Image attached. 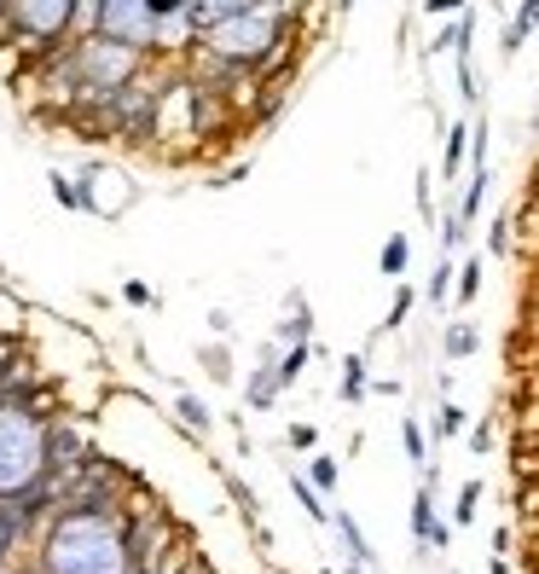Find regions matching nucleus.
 Wrapping results in <instances>:
<instances>
[{"mask_svg":"<svg viewBox=\"0 0 539 574\" xmlns=\"http://www.w3.org/2000/svg\"><path fill=\"white\" fill-rule=\"evenodd\" d=\"M41 574H139L134 569V522L111 505H58L35 534Z\"/></svg>","mask_w":539,"mask_h":574,"instance_id":"f257e3e1","label":"nucleus"},{"mask_svg":"<svg viewBox=\"0 0 539 574\" xmlns=\"http://www.w3.org/2000/svg\"><path fill=\"white\" fill-rule=\"evenodd\" d=\"M198 12V53L226 70H256L267 65L296 24V7H256V0H210Z\"/></svg>","mask_w":539,"mask_h":574,"instance_id":"f03ea898","label":"nucleus"},{"mask_svg":"<svg viewBox=\"0 0 539 574\" xmlns=\"http://www.w3.org/2000/svg\"><path fill=\"white\" fill-rule=\"evenodd\" d=\"M53 482V413L35 401V389L0 395V505L30 499Z\"/></svg>","mask_w":539,"mask_h":574,"instance_id":"7ed1b4c3","label":"nucleus"},{"mask_svg":"<svg viewBox=\"0 0 539 574\" xmlns=\"http://www.w3.org/2000/svg\"><path fill=\"white\" fill-rule=\"evenodd\" d=\"M76 0H12L0 7V24H7V41L30 53H58L76 35Z\"/></svg>","mask_w":539,"mask_h":574,"instance_id":"20e7f679","label":"nucleus"},{"mask_svg":"<svg viewBox=\"0 0 539 574\" xmlns=\"http://www.w3.org/2000/svg\"><path fill=\"white\" fill-rule=\"evenodd\" d=\"M198 47V12L192 7H157V41H151V53L162 58H175V53H192Z\"/></svg>","mask_w":539,"mask_h":574,"instance_id":"39448f33","label":"nucleus"},{"mask_svg":"<svg viewBox=\"0 0 539 574\" xmlns=\"http://www.w3.org/2000/svg\"><path fill=\"white\" fill-rule=\"evenodd\" d=\"M412 540H418L424 551H447L452 545V528L435 517V487L418 482V494H412Z\"/></svg>","mask_w":539,"mask_h":574,"instance_id":"423d86ee","label":"nucleus"},{"mask_svg":"<svg viewBox=\"0 0 539 574\" xmlns=\"http://www.w3.org/2000/svg\"><path fill=\"white\" fill-rule=\"evenodd\" d=\"M279 354H284L279 342H261V365L250 372V383H244V401H250V413H273V401L284 395V389H279V372H273Z\"/></svg>","mask_w":539,"mask_h":574,"instance_id":"0eeeda50","label":"nucleus"},{"mask_svg":"<svg viewBox=\"0 0 539 574\" xmlns=\"http://www.w3.org/2000/svg\"><path fill=\"white\" fill-rule=\"evenodd\" d=\"M290 314L279 319V331H273V342H284V348H302V342H314V307H307V296L302 291H290Z\"/></svg>","mask_w":539,"mask_h":574,"instance_id":"6e6552de","label":"nucleus"},{"mask_svg":"<svg viewBox=\"0 0 539 574\" xmlns=\"http://www.w3.org/2000/svg\"><path fill=\"white\" fill-rule=\"evenodd\" d=\"M330 528H337V534H343V545H348V569H378V551H371V540L360 534V522L355 517H348V510L337 505V510H330Z\"/></svg>","mask_w":539,"mask_h":574,"instance_id":"1a4fd4ad","label":"nucleus"},{"mask_svg":"<svg viewBox=\"0 0 539 574\" xmlns=\"http://www.w3.org/2000/svg\"><path fill=\"white\" fill-rule=\"evenodd\" d=\"M226 494H233V505H238L244 528H250V534H256V545H273V534H267V528H261V499H256V487L244 482V476H233V470H226Z\"/></svg>","mask_w":539,"mask_h":574,"instance_id":"9d476101","label":"nucleus"},{"mask_svg":"<svg viewBox=\"0 0 539 574\" xmlns=\"http://www.w3.org/2000/svg\"><path fill=\"white\" fill-rule=\"evenodd\" d=\"M464 162H470V122H447V151H441V180L447 187H459V175H464Z\"/></svg>","mask_w":539,"mask_h":574,"instance_id":"9b49d317","label":"nucleus"},{"mask_svg":"<svg viewBox=\"0 0 539 574\" xmlns=\"http://www.w3.org/2000/svg\"><path fill=\"white\" fill-rule=\"evenodd\" d=\"M175 418L186 424V436H198V441H210V429H215V413L192 395V389H175Z\"/></svg>","mask_w":539,"mask_h":574,"instance_id":"f8f14e48","label":"nucleus"},{"mask_svg":"<svg viewBox=\"0 0 539 574\" xmlns=\"http://www.w3.org/2000/svg\"><path fill=\"white\" fill-rule=\"evenodd\" d=\"M406 268H412V238L406 233H389L383 238V256H378V273L395 279V284H406Z\"/></svg>","mask_w":539,"mask_h":574,"instance_id":"ddd939ff","label":"nucleus"},{"mask_svg":"<svg viewBox=\"0 0 539 574\" xmlns=\"http://www.w3.org/2000/svg\"><path fill=\"white\" fill-rule=\"evenodd\" d=\"M307 487H314L319 499H337V487H343V464L330 459V453H314V459H307Z\"/></svg>","mask_w":539,"mask_h":574,"instance_id":"4468645a","label":"nucleus"},{"mask_svg":"<svg viewBox=\"0 0 539 574\" xmlns=\"http://www.w3.org/2000/svg\"><path fill=\"white\" fill-rule=\"evenodd\" d=\"M401 447H406V459H412V470H418V482L429 476V470H435V459H429V447H424V424L418 418H401Z\"/></svg>","mask_w":539,"mask_h":574,"instance_id":"2eb2a0df","label":"nucleus"},{"mask_svg":"<svg viewBox=\"0 0 539 574\" xmlns=\"http://www.w3.org/2000/svg\"><path fill=\"white\" fill-rule=\"evenodd\" d=\"M366 389H371V378H366V354H343V406H360L366 401Z\"/></svg>","mask_w":539,"mask_h":574,"instance_id":"dca6fc26","label":"nucleus"},{"mask_svg":"<svg viewBox=\"0 0 539 574\" xmlns=\"http://www.w3.org/2000/svg\"><path fill=\"white\" fill-rule=\"evenodd\" d=\"M441 348H447V360H470L475 348H482V331H475L470 319H452L447 337H441Z\"/></svg>","mask_w":539,"mask_h":574,"instance_id":"f3484780","label":"nucleus"},{"mask_svg":"<svg viewBox=\"0 0 539 574\" xmlns=\"http://www.w3.org/2000/svg\"><path fill=\"white\" fill-rule=\"evenodd\" d=\"M290 494H296V505H302V517H307V522L330 528V505L314 494V487H307V476H296V470H290Z\"/></svg>","mask_w":539,"mask_h":574,"instance_id":"a211bd4d","label":"nucleus"},{"mask_svg":"<svg viewBox=\"0 0 539 574\" xmlns=\"http://www.w3.org/2000/svg\"><path fill=\"white\" fill-rule=\"evenodd\" d=\"M307 360H314V342L284 348V354H279V365H273V372H279V389H296V383H302V372H307Z\"/></svg>","mask_w":539,"mask_h":574,"instance_id":"6ab92c4d","label":"nucleus"},{"mask_svg":"<svg viewBox=\"0 0 539 574\" xmlns=\"http://www.w3.org/2000/svg\"><path fill=\"white\" fill-rule=\"evenodd\" d=\"M198 360H203V372H210V383H233V348L226 342H203Z\"/></svg>","mask_w":539,"mask_h":574,"instance_id":"aec40b11","label":"nucleus"},{"mask_svg":"<svg viewBox=\"0 0 539 574\" xmlns=\"http://www.w3.org/2000/svg\"><path fill=\"white\" fill-rule=\"evenodd\" d=\"M534 30H539V7H523V12L510 18V30H505V41H499V53L510 58V53H516V47H523V41L534 35Z\"/></svg>","mask_w":539,"mask_h":574,"instance_id":"412c9836","label":"nucleus"},{"mask_svg":"<svg viewBox=\"0 0 539 574\" xmlns=\"http://www.w3.org/2000/svg\"><path fill=\"white\" fill-rule=\"evenodd\" d=\"M452 284H459V307H470L482 296V256H464V268L452 273Z\"/></svg>","mask_w":539,"mask_h":574,"instance_id":"4be33fe9","label":"nucleus"},{"mask_svg":"<svg viewBox=\"0 0 539 574\" xmlns=\"http://www.w3.org/2000/svg\"><path fill=\"white\" fill-rule=\"evenodd\" d=\"M464 429H470V413H464L459 401H441V418H435V436H441V441H452V436H464Z\"/></svg>","mask_w":539,"mask_h":574,"instance_id":"5701e85b","label":"nucleus"},{"mask_svg":"<svg viewBox=\"0 0 539 574\" xmlns=\"http://www.w3.org/2000/svg\"><path fill=\"white\" fill-rule=\"evenodd\" d=\"M475 505H482V482L470 476V482L459 487V499H452V522H459V528H470V522H475Z\"/></svg>","mask_w":539,"mask_h":574,"instance_id":"b1692460","label":"nucleus"},{"mask_svg":"<svg viewBox=\"0 0 539 574\" xmlns=\"http://www.w3.org/2000/svg\"><path fill=\"white\" fill-rule=\"evenodd\" d=\"M412 307H418V291H412V284H395V302H389V319H383V331H401Z\"/></svg>","mask_w":539,"mask_h":574,"instance_id":"393cba45","label":"nucleus"},{"mask_svg":"<svg viewBox=\"0 0 539 574\" xmlns=\"http://www.w3.org/2000/svg\"><path fill=\"white\" fill-rule=\"evenodd\" d=\"M452 273H459V268H452V256L435 261V273H429V302H435V307H447V296H452Z\"/></svg>","mask_w":539,"mask_h":574,"instance_id":"a878e982","label":"nucleus"},{"mask_svg":"<svg viewBox=\"0 0 539 574\" xmlns=\"http://www.w3.org/2000/svg\"><path fill=\"white\" fill-rule=\"evenodd\" d=\"M18 545H24V534H18V522L7 517V505H0V569H12Z\"/></svg>","mask_w":539,"mask_h":574,"instance_id":"bb28decb","label":"nucleus"},{"mask_svg":"<svg viewBox=\"0 0 539 574\" xmlns=\"http://www.w3.org/2000/svg\"><path fill=\"white\" fill-rule=\"evenodd\" d=\"M47 180H53V198H58V203H65V210H81V192H76V175H65V169H53Z\"/></svg>","mask_w":539,"mask_h":574,"instance_id":"cd10ccee","label":"nucleus"},{"mask_svg":"<svg viewBox=\"0 0 539 574\" xmlns=\"http://www.w3.org/2000/svg\"><path fill=\"white\" fill-rule=\"evenodd\" d=\"M296 453H319V429L314 424H290V436H284Z\"/></svg>","mask_w":539,"mask_h":574,"instance_id":"c85d7f7f","label":"nucleus"},{"mask_svg":"<svg viewBox=\"0 0 539 574\" xmlns=\"http://www.w3.org/2000/svg\"><path fill=\"white\" fill-rule=\"evenodd\" d=\"M122 302H128V307H157V291H151V284H139V279H122Z\"/></svg>","mask_w":539,"mask_h":574,"instance_id":"c756f323","label":"nucleus"},{"mask_svg":"<svg viewBox=\"0 0 539 574\" xmlns=\"http://www.w3.org/2000/svg\"><path fill=\"white\" fill-rule=\"evenodd\" d=\"M510 250V215H493V233H487V256H505Z\"/></svg>","mask_w":539,"mask_h":574,"instance_id":"7c9ffc66","label":"nucleus"},{"mask_svg":"<svg viewBox=\"0 0 539 574\" xmlns=\"http://www.w3.org/2000/svg\"><path fill=\"white\" fill-rule=\"evenodd\" d=\"M470 453H475V459L493 453V424H475V429H470Z\"/></svg>","mask_w":539,"mask_h":574,"instance_id":"2f4dec72","label":"nucleus"},{"mask_svg":"<svg viewBox=\"0 0 539 574\" xmlns=\"http://www.w3.org/2000/svg\"><path fill=\"white\" fill-rule=\"evenodd\" d=\"M221 337H233V314H226V307L210 314V342H221Z\"/></svg>","mask_w":539,"mask_h":574,"instance_id":"473e14b6","label":"nucleus"},{"mask_svg":"<svg viewBox=\"0 0 539 574\" xmlns=\"http://www.w3.org/2000/svg\"><path fill=\"white\" fill-rule=\"evenodd\" d=\"M418 215H424V221L435 215V192H429V169L418 175Z\"/></svg>","mask_w":539,"mask_h":574,"instance_id":"72a5a7b5","label":"nucleus"},{"mask_svg":"<svg viewBox=\"0 0 539 574\" xmlns=\"http://www.w3.org/2000/svg\"><path fill=\"white\" fill-rule=\"evenodd\" d=\"M493 558H510V528H505V522L493 528Z\"/></svg>","mask_w":539,"mask_h":574,"instance_id":"f704fd0d","label":"nucleus"},{"mask_svg":"<svg viewBox=\"0 0 539 574\" xmlns=\"http://www.w3.org/2000/svg\"><path fill=\"white\" fill-rule=\"evenodd\" d=\"M12 389V365H7V342H0V395Z\"/></svg>","mask_w":539,"mask_h":574,"instance_id":"c9c22d12","label":"nucleus"},{"mask_svg":"<svg viewBox=\"0 0 539 574\" xmlns=\"http://www.w3.org/2000/svg\"><path fill=\"white\" fill-rule=\"evenodd\" d=\"M487 574H510V558H493V563H487Z\"/></svg>","mask_w":539,"mask_h":574,"instance_id":"e433bc0d","label":"nucleus"},{"mask_svg":"<svg viewBox=\"0 0 539 574\" xmlns=\"http://www.w3.org/2000/svg\"><path fill=\"white\" fill-rule=\"evenodd\" d=\"M12 574H41L35 563H12Z\"/></svg>","mask_w":539,"mask_h":574,"instance_id":"4c0bfd02","label":"nucleus"},{"mask_svg":"<svg viewBox=\"0 0 539 574\" xmlns=\"http://www.w3.org/2000/svg\"><path fill=\"white\" fill-rule=\"evenodd\" d=\"M343 574H366V569H343Z\"/></svg>","mask_w":539,"mask_h":574,"instance_id":"58836bf2","label":"nucleus"},{"mask_svg":"<svg viewBox=\"0 0 539 574\" xmlns=\"http://www.w3.org/2000/svg\"><path fill=\"white\" fill-rule=\"evenodd\" d=\"M0 574H12V569H0Z\"/></svg>","mask_w":539,"mask_h":574,"instance_id":"ea45409f","label":"nucleus"}]
</instances>
